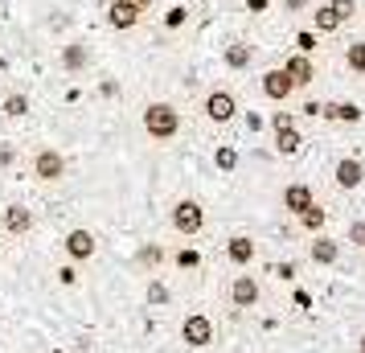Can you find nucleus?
I'll use <instances>...</instances> for the list:
<instances>
[{"instance_id": "obj_1", "label": "nucleus", "mask_w": 365, "mask_h": 353, "mask_svg": "<svg viewBox=\"0 0 365 353\" xmlns=\"http://www.w3.org/2000/svg\"><path fill=\"white\" fill-rule=\"evenodd\" d=\"M140 119H144V132H148V140H156V144H168L173 135L181 132V111H177L173 103H148Z\"/></svg>"}, {"instance_id": "obj_2", "label": "nucleus", "mask_w": 365, "mask_h": 353, "mask_svg": "<svg viewBox=\"0 0 365 353\" xmlns=\"http://www.w3.org/2000/svg\"><path fill=\"white\" fill-rule=\"evenodd\" d=\"M168 222H173L177 235L193 238V235H201V226H205V210H201V202H193V198H181V202L173 205Z\"/></svg>"}, {"instance_id": "obj_3", "label": "nucleus", "mask_w": 365, "mask_h": 353, "mask_svg": "<svg viewBox=\"0 0 365 353\" xmlns=\"http://www.w3.org/2000/svg\"><path fill=\"white\" fill-rule=\"evenodd\" d=\"M181 341L185 345H193V349L214 345V320L205 317V312H189V317L181 320Z\"/></svg>"}, {"instance_id": "obj_4", "label": "nucleus", "mask_w": 365, "mask_h": 353, "mask_svg": "<svg viewBox=\"0 0 365 353\" xmlns=\"http://www.w3.org/2000/svg\"><path fill=\"white\" fill-rule=\"evenodd\" d=\"M66 156L58 148H37V156H34V177L37 181H62L66 177Z\"/></svg>"}, {"instance_id": "obj_5", "label": "nucleus", "mask_w": 365, "mask_h": 353, "mask_svg": "<svg viewBox=\"0 0 365 353\" xmlns=\"http://www.w3.org/2000/svg\"><path fill=\"white\" fill-rule=\"evenodd\" d=\"M201 111H205L210 123H230V119L238 116V99H234L230 91H210L205 103H201Z\"/></svg>"}, {"instance_id": "obj_6", "label": "nucleus", "mask_w": 365, "mask_h": 353, "mask_svg": "<svg viewBox=\"0 0 365 353\" xmlns=\"http://www.w3.org/2000/svg\"><path fill=\"white\" fill-rule=\"evenodd\" d=\"M103 17H107V25H111V29H119V34H123V29H135V25H140V17H144V13L135 9L132 0H111Z\"/></svg>"}, {"instance_id": "obj_7", "label": "nucleus", "mask_w": 365, "mask_h": 353, "mask_svg": "<svg viewBox=\"0 0 365 353\" xmlns=\"http://www.w3.org/2000/svg\"><path fill=\"white\" fill-rule=\"evenodd\" d=\"M62 247H66V255H70V263H83V259H91V255L99 251V242H95V235L91 230H70L66 238H62Z\"/></svg>"}, {"instance_id": "obj_8", "label": "nucleus", "mask_w": 365, "mask_h": 353, "mask_svg": "<svg viewBox=\"0 0 365 353\" xmlns=\"http://www.w3.org/2000/svg\"><path fill=\"white\" fill-rule=\"evenodd\" d=\"M332 181H336L341 189H357L365 181V165L357 160V156H341L336 168H332Z\"/></svg>"}, {"instance_id": "obj_9", "label": "nucleus", "mask_w": 365, "mask_h": 353, "mask_svg": "<svg viewBox=\"0 0 365 353\" xmlns=\"http://www.w3.org/2000/svg\"><path fill=\"white\" fill-rule=\"evenodd\" d=\"M0 222H4V230H9V235H29V230H34V210H29V205H21V202H13V205H4Z\"/></svg>"}, {"instance_id": "obj_10", "label": "nucleus", "mask_w": 365, "mask_h": 353, "mask_svg": "<svg viewBox=\"0 0 365 353\" xmlns=\"http://www.w3.org/2000/svg\"><path fill=\"white\" fill-rule=\"evenodd\" d=\"M283 74L292 78V86H312V78H316V66H312V58L308 53H292L287 62H283Z\"/></svg>"}, {"instance_id": "obj_11", "label": "nucleus", "mask_w": 365, "mask_h": 353, "mask_svg": "<svg viewBox=\"0 0 365 353\" xmlns=\"http://www.w3.org/2000/svg\"><path fill=\"white\" fill-rule=\"evenodd\" d=\"M230 304L234 308H255V304H259V280H255V275H234Z\"/></svg>"}, {"instance_id": "obj_12", "label": "nucleus", "mask_w": 365, "mask_h": 353, "mask_svg": "<svg viewBox=\"0 0 365 353\" xmlns=\"http://www.w3.org/2000/svg\"><path fill=\"white\" fill-rule=\"evenodd\" d=\"M292 91H296V86H292V78L283 74V66H279V70H267V74H263V95H267L271 103L292 99Z\"/></svg>"}, {"instance_id": "obj_13", "label": "nucleus", "mask_w": 365, "mask_h": 353, "mask_svg": "<svg viewBox=\"0 0 365 353\" xmlns=\"http://www.w3.org/2000/svg\"><path fill=\"white\" fill-rule=\"evenodd\" d=\"M308 205H316V193L308 185H299V181H296V185L283 189V210H287V214H296V218H299Z\"/></svg>"}, {"instance_id": "obj_14", "label": "nucleus", "mask_w": 365, "mask_h": 353, "mask_svg": "<svg viewBox=\"0 0 365 353\" xmlns=\"http://www.w3.org/2000/svg\"><path fill=\"white\" fill-rule=\"evenodd\" d=\"M308 259H312L316 267H332V263L341 259V247H336L332 238L316 235V238H312V247H308Z\"/></svg>"}, {"instance_id": "obj_15", "label": "nucleus", "mask_w": 365, "mask_h": 353, "mask_svg": "<svg viewBox=\"0 0 365 353\" xmlns=\"http://www.w3.org/2000/svg\"><path fill=\"white\" fill-rule=\"evenodd\" d=\"M226 259H230L234 267H247L250 259H255V238L250 235H234L226 242Z\"/></svg>"}, {"instance_id": "obj_16", "label": "nucleus", "mask_w": 365, "mask_h": 353, "mask_svg": "<svg viewBox=\"0 0 365 353\" xmlns=\"http://www.w3.org/2000/svg\"><path fill=\"white\" fill-rule=\"evenodd\" d=\"M62 66H66L70 74L86 70V66H91V50H86L83 41H70V46H62Z\"/></svg>"}, {"instance_id": "obj_17", "label": "nucleus", "mask_w": 365, "mask_h": 353, "mask_svg": "<svg viewBox=\"0 0 365 353\" xmlns=\"http://www.w3.org/2000/svg\"><path fill=\"white\" fill-rule=\"evenodd\" d=\"M299 148H304L299 128H275V152L279 156H299Z\"/></svg>"}, {"instance_id": "obj_18", "label": "nucleus", "mask_w": 365, "mask_h": 353, "mask_svg": "<svg viewBox=\"0 0 365 353\" xmlns=\"http://www.w3.org/2000/svg\"><path fill=\"white\" fill-rule=\"evenodd\" d=\"M222 62L230 70H247L250 62H255V50H250L247 41H234V46H226V53H222Z\"/></svg>"}, {"instance_id": "obj_19", "label": "nucleus", "mask_w": 365, "mask_h": 353, "mask_svg": "<svg viewBox=\"0 0 365 353\" xmlns=\"http://www.w3.org/2000/svg\"><path fill=\"white\" fill-rule=\"evenodd\" d=\"M320 116L336 119V123H361V107H357V103H329Z\"/></svg>"}, {"instance_id": "obj_20", "label": "nucleus", "mask_w": 365, "mask_h": 353, "mask_svg": "<svg viewBox=\"0 0 365 353\" xmlns=\"http://www.w3.org/2000/svg\"><path fill=\"white\" fill-rule=\"evenodd\" d=\"M312 25L320 34H336L341 29V17L332 13V4H320V9H312Z\"/></svg>"}, {"instance_id": "obj_21", "label": "nucleus", "mask_w": 365, "mask_h": 353, "mask_svg": "<svg viewBox=\"0 0 365 353\" xmlns=\"http://www.w3.org/2000/svg\"><path fill=\"white\" fill-rule=\"evenodd\" d=\"M0 111L9 119H21V116H29V95H4V103H0Z\"/></svg>"}, {"instance_id": "obj_22", "label": "nucleus", "mask_w": 365, "mask_h": 353, "mask_svg": "<svg viewBox=\"0 0 365 353\" xmlns=\"http://www.w3.org/2000/svg\"><path fill=\"white\" fill-rule=\"evenodd\" d=\"M329 222V214H324V205H308L304 214H299V226L304 230H312V235H320V226Z\"/></svg>"}, {"instance_id": "obj_23", "label": "nucleus", "mask_w": 365, "mask_h": 353, "mask_svg": "<svg viewBox=\"0 0 365 353\" xmlns=\"http://www.w3.org/2000/svg\"><path fill=\"white\" fill-rule=\"evenodd\" d=\"M345 66L353 70V74H365V41H353L345 50Z\"/></svg>"}, {"instance_id": "obj_24", "label": "nucleus", "mask_w": 365, "mask_h": 353, "mask_svg": "<svg viewBox=\"0 0 365 353\" xmlns=\"http://www.w3.org/2000/svg\"><path fill=\"white\" fill-rule=\"evenodd\" d=\"M214 165L222 168V173H234V168H238V148H230V144H222V148L214 152Z\"/></svg>"}, {"instance_id": "obj_25", "label": "nucleus", "mask_w": 365, "mask_h": 353, "mask_svg": "<svg viewBox=\"0 0 365 353\" xmlns=\"http://www.w3.org/2000/svg\"><path fill=\"white\" fill-rule=\"evenodd\" d=\"M160 259H165V251H160L156 242H148V247H140V251H135V267H156Z\"/></svg>"}, {"instance_id": "obj_26", "label": "nucleus", "mask_w": 365, "mask_h": 353, "mask_svg": "<svg viewBox=\"0 0 365 353\" xmlns=\"http://www.w3.org/2000/svg\"><path fill=\"white\" fill-rule=\"evenodd\" d=\"M144 296H148V304H156V308H160V304H168V300H173V292H168V287L160 284V280H152V284H148V292H144Z\"/></svg>"}, {"instance_id": "obj_27", "label": "nucleus", "mask_w": 365, "mask_h": 353, "mask_svg": "<svg viewBox=\"0 0 365 353\" xmlns=\"http://www.w3.org/2000/svg\"><path fill=\"white\" fill-rule=\"evenodd\" d=\"M329 4H332V13L341 17V25L357 17V0H329Z\"/></svg>"}, {"instance_id": "obj_28", "label": "nucleus", "mask_w": 365, "mask_h": 353, "mask_svg": "<svg viewBox=\"0 0 365 353\" xmlns=\"http://www.w3.org/2000/svg\"><path fill=\"white\" fill-rule=\"evenodd\" d=\"M185 21H189V9L177 4V9H168V13H165V29H181Z\"/></svg>"}, {"instance_id": "obj_29", "label": "nucleus", "mask_w": 365, "mask_h": 353, "mask_svg": "<svg viewBox=\"0 0 365 353\" xmlns=\"http://www.w3.org/2000/svg\"><path fill=\"white\" fill-rule=\"evenodd\" d=\"M177 267H181V271L201 267V255H197V251H177Z\"/></svg>"}, {"instance_id": "obj_30", "label": "nucleus", "mask_w": 365, "mask_h": 353, "mask_svg": "<svg viewBox=\"0 0 365 353\" xmlns=\"http://www.w3.org/2000/svg\"><path fill=\"white\" fill-rule=\"evenodd\" d=\"M271 128H296V116L292 111H275L271 116Z\"/></svg>"}, {"instance_id": "obj_31", "label": "nucleus", "mask_w": 365, "mask_h": 353, "mask_svg": "<svg viewBox=\"0 0 365 353\" xmlns=\"http://www.w3.org/2000/svg\"><path fill=\"white\" fill-rule=\"evenodd\" d=\"M296 46H299L296 53H312L316 50V34H296Z\"/></svg>"}, {"instance_id": "obj_32", "label": "nucleus", "mask_w": 365, "mask_h": 353, "mask_svg": "<svg viewBox=\"0 0 365 353\" xmlns=\"http://www.w3.org/2000/svg\"><path fill=\"white\" fill-rule=\"evenodd\" d=\"M58 280H62L66 287H74V284H78V271H74V263H66V267L58 271Z\"/></svg>"}, {"instance_id": "obj_33", "label": "nucleus", "mask_w": 365, "mask_h": 353, "mask_svg": "<svg viewBox=\"0 0 365 353\" xmlns=\"http://www.w3.org/2000/svg\"><path fill=\"white\" fill-rule=\"evenodd\" d=\"M13 160H17V148L13 144H0V168H9Z\"/></svg>"}, {"instance_id": "obj_34", "label": "nucleus", "mask_w": 365, "mask_h": 353, "mask_svg": "<svg viewBox=\"0 0 365 353\" xmlns=\"http://www.w3.org/2000/svg\"><path fill=\"white\" fill-rule=\"evenodd\" d=\"M275 275H279V280H287V284H292V280H296V263H275Z\"/></svg>"}, {"instance_id": "obj_35", "label": "nucleus", "mask_w": 365, "mask_h": 353, "mask_svg": "<svg viewBox=\"0 0 365 353\" xmlns=\"http://www.w3.org/2000/svg\"><path fill=\"white\" fill-rule=\"evenodd\" d=\"M292 300H296V308H312V296H308L304 287H296V292H292Z\"/></svg>"}, {"instance_id": "obj_36", "label": "nucleus", "mask_w": 365, "mask_h": 353, "mask_svg": "<svg viewBox=\"0 0 365 353\" xmlns=\"http://www.w3.org/2000/svg\"><path fill=\"white\" fill-rule=\"evenodd\" d=\"M349 238L361 247V242H365V222H353V226H349Z\"/></svg>"}, {"instance_id": "obj_37", "label": "nucleus", "mask_w": 365, "mask_h": 353, "mask_svg": "<svg viewBox=\"0 0 365 353\" xmlns=\"http://www.w3.org/2000/svg\"><path fill=\"white\" fill-rule=\"evenodd\" d=\"M283 9H287V13H304V9H308V0H283Z\"/></svg>"}, {"instance_id": "obj_38", "label": "nucleus", "mask_w": 365, "mask_h": 353, "mask_svg": "<svg viewBox=\"0 0 365 353\" xmlns=\"http://www.w3.org/2000/svg\"><path fill=\"white\" fill-rule=\"evenodd\" d=\"M247 9H250V13H267V9H271V0H247Z\"/></svg>"}, {"instance_id": "obj_39", "label": "nucleus", "mask_w": 365, "mask_h": 353, "mask_svg": "<svg viewBox=\"0 0 365 353\" xmlns=\"http://www.w3.org/2000/svg\"><path fill=\"white\" fill-rule=\"evenodd\" d=\"M99 95H107V99H115V95H119V83H103V86H99Z\"/></svg>"}, {"instance_id": "obj_40", "label": "nucleus", "mask_w": 365, "mask_h": 353, "mask_svg": "<svg viewBox=\"0 0 365 353\" xmlns=\"http://www.w3.org/2000/svg\"><path fill=\"white\" fill-rule=\"evenodd\" d=\"M320 111H324V107H320L316 99H308V103H304V116H320Z\"/></svg>"}, {"instance_id": "obj_41", "label": "nucleus", "mask_w": 365, "mask_h": 353, "mask_svg": "<svg viewBox=\"0 0 365 353\" xmlns=\"http://www.w3.org/2000/svg\"><path fill=\"white\" fill-rule=\"evenodd\" d=\"M132 4L140 9V13H148V9H152V0H132Z\"/></svg>"}, {"instance_id": "obj_42", "label": "nucleus", "mask_w": 365, "mask_h": 353, "mask_svg": "<svg viewBox=\"0 0 365 353\" xmlns=\"http://www.w3.org/2000/svg\"><path fill=\"white\" fill-rule=\"evenodd\" d=\"M4 70H9V62H4V58H0V78H4Z\"/></svg>"}, {"instance_id": "obj_43", "label": "nucleus", "mask_w": 365, "mask_h": 353, "mask_svg": "<svg viewBox=\"0 0 365 353\" xmlns=\"http://www.w3.org/2000/svg\"><path fill=\"white\" fill-rule=\"evenodd\" d=\"M357 349H361V353H365V337H361V341H357Z\"/></svg>"}, {"instance_id": "obj_44", "label": "nucleus", "mask_w": 365, "mask_h": 353, "mask_svg": "<svg viewBox=\"0 0 365 353\" xmlns=\"http://www.w3.org/2000/svg\"><path fill=\"white\" fill-rule=\"evenodd\" d=\"M361 251H365V242H361Z\"/></svg>"}]
</instances>
